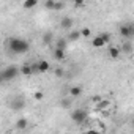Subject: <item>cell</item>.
<instances>
[{"instance_id": "5", "label": "cell", "mask_w": 134, "mask_h": 134, "mask_svg": "<svg viewBox=\"0 0 134 134\" xmlns=\"http://www.w3.org/2000/svg\"><path fill=\"white\" fill-rule=\"evenodd\" d=\"M73 25H74V19L70 18V16H63V18L60 19V27H62L63 30H70Z\"/></svg>"}, {"instance_id": "7", "label": "cell", "mask_w": 134, "mask_h": 134, "mask_svg": "<svg viewBox=\"0 0 134 134\" xmlns=\"http://www.w3.org/2000/svg\"><path fill=\"white\" fill-rule=\"evenodd\" d=\"M92 46H93L95 49H101V47L106 46V41L101 38V35H96L95 38H92Z\"/></svg>"}, {"instance_id": "12", "label": "cell", "mask_w": 134, "mask_h": 134, "mask_svg": "<svg viewBox=\"0 0 134 134\" xmlns=\"http://www.w3.org/2000/svg\"><path fill=\"white\" fill-rule=\"evenodd\" d=\"M109 106H110V101H107V99H101V101L96 104V109H98V110L106 112V110L109 109Z\"/></svg>"}, {"instance_id": "9", "label": "cell", "mask_w": 134, "mask_h": 134, "mask_svg": "<svg viewBox=\"0 0 134 134\" xmlns=\"http://www.w3.org/2000/svg\"><path fill=\"white\" fill-rule=\"evenodd\" d=\"M54 58L57 60V62H63L65 58H66V54H65V49H54Z\"/></svg>"}, {"instance_id": "8", "label": "cell", "mask_w": 134, "mask_h": 134, "mask_svg": "<svg viewBox=\"0 0 134 134\" xmlns=\"http://www.w3.org/2000/svg\"><path fill=\"white\" fill-rule=\"evenodd\" d=\"M29 126V120L25 118V117H21L19 120H16V123H14V128L16 129H19V131H22V129H25Z\"/></svg>"}, {"instance_id": "30", "label": "cell", "mask_w": 134, "mask_h": 134, "mask_svg": "<svg viewBox=\"0 0 134 134\" xmlns=\"http://www.w3.org/2000/svg\"><path fill=\"white\" fill-rule=\"evenodd\" d=\"M77 134H85V132H77Z\"/></svg>"}, {"instance_id": "17", "label": "cell", "mask_w": 134, "mask_h": 134, "mask_svg": "<svg viewBox=\"0 0 134 134\" xmlns=\"http://www.w3.org/2000/svg\"><path fill=\"white\" fill-rule=\"evenodd\" d=\"M55 3H57L55 0H46V2H44V8L54 11V10H55Z\"/></svg>"}, {"instance_id": "2", "label": "cell", "mask_w": 134, "mask_h": 134, "mask_svg": "<svg viewBox=\"0 0 134 134\" xmlns=\"http://www.w3.org/2000/svg\"><path fill=\"white\" fill-rule=\"evenodd\" d=\"M19 73H21V70L18 68V66L10 65V66H7V68L2 71V81H13L14 77L19 76Z\"/></svg>"}, {"instance_id": "24", "label": "cell", "mask_w": 134, "mask_h": 134, "mask_svg": "<svg viewBox=\"0 0 134 134\" xmlns=\"http://www.w3.org/2000/svg\"><path fill=\"white\" fill-rule=\"evenodd\" d=\"M62 106H63V107H70V106H71V101H70L68 98H63V99H62Z\"/></svg>"}, {"instance_id": "13", "label": "cell", "mask_w": 134, "mask_h": 134, "mask_svg": "<svg viewBox=\"0 0 134 134\" xmlns=\"http://www.w3.org/2000/svg\"><path fill=\"white\" fill-rule=\"evenodd\" d=\"M82 38V35H81V30H71L70 32V36H68V40H71V41H77V40H81Z\"/></svg>"}, {"instance_id": "22", "label": "cell", "mask_w": 134, "mask_h": 134, "mask_svg": "<svg viewBox=\"0 0 134 134\" xmlns=\"http://www.w3.org/2000/svg\"><path fill=\"white\" fill-rule=\"evenodd\" d=\"M33 96H35V99H36V101H41V99L44 98V93H43V92H35V95H33Z\"/></svg>"}, {"instance_id": "10", "label": "cell", "mask_w": 134, "mask_h": 134, "mask_svg": "<svg viewBox=\"0 0 134 134\" xmlns=\"http://www.w3.org/2000/svg\"><path fill=\"white\" fill-rule=\"evenodd\" d=\"M21 74H22V76H27V77L32 76V74H33V66H30L29 63H24L22 68H21Z\"/></svg>"}, {"instance_id": "11", "label": "cell", "mask_w": 134, "mask_h": 134, "mask_svg": "<svg viewBox=\"0 0 134 134\" xmlns=\"http://www.w3.org/2000/svg\"><path fill=\"white\" fill-rule=\"evenodd\" d=\"M70 95H71L73 98L81 96V95H82V87H81V85H74V87H71V88H70Z\"/></svg>"}, {"instance_id": "19", "label": "cell", "mask_w": 134, "mask_h": 134, "mask_svg": "<svg viewBox=\"0 0 134 134\" xmlns=\"http://www.w3.org/2000/svg\"><path fill=\"white\" fill-rule=\"evenodd\" d=\"M81 35H82V38H88V36H92V30L88 27H84V29H81Z\"/></svg>"}, {"instance_id": "28", "label": "cell", "mask_w": 134, "mask_h": 134, "mask_svg": "<svg viewBox=\"0 0 134 134\" xmlns=\"http://www.w3.org/2000/svg\"><path fill=\"white\" fill-rule=\"evenodd\" d=\"M85 134H99V131H96V129H88V131H85Z\"/></svg>"}, {"instance_id": "6", "label": "cell", "mask_w": 134, "mask_h": 134, "mask_svg": "<svg viewBox=\"0 0 134 134\" xmlns=\"http://www.w3.org/2000/svg\"><path fill=\"white\" fill-rule=\"evenodd\" d=\"M36 66H38V73H47L51 70V63L47 60H40L36 63Z\"/></svg>"}, {"instance_id": "27", "label": "cell", "mask_w": 134, "mask_h": 134, "mask_svg": "<svg viewBox=\"0 0 134 134\" xmlns=\"http://www.w3.org/2000/svg\"><path fill=\"white\" fill-rule=\"evenodd\" d=\"M85 3L82 2V0H77V2H74V8H82Z\"/></svg>"}, {"instance_id": "29", "label": "cell", "mask_w": 134, "mask_h": 134, "mask_svg": "<svg viewBox=\"0 0 134 134\" xmlns=\"http://www.w3.org/2000/svg\"><path fill=\"white\" fill-rule=\"evenodd\" d=\"M131 126H132V129H134V117H132V120H131Z\"/></svg>"}, {"instance_id": "15", "label": "cell", "mask_w": 134, "mask_h": 134, "mask_svg": "<svg viewBox=\"0 0 134 134\" xmlns=\"http://www.w3.org/2000/svg\"><path fill=\"white\" fill-rule=\"evenodd\" d=\"M38 5V0H25V2L22 3V7L25 8V10H32V8H35Z\"/></svg>"}, {"instance_id": "18", "label": "cell", "mask_w": 134, "mask_h": 134, "mask_svg": "<svg viewBox=\"0 0 134 134\" xmlns=\"http://www.w3.org/2000/svg\"><path fill=\"white\" fill-rule=\"evenodd\" d=\"M55 47H57V49H65V47H66V40H65V38L55 40Z\"/></svg>"}, {"instance_id": "3", "label": "cell", "mask_w": 134, "mask_h": 134, "mask_svg": "<svg viewBox=\"0 0 134 134\" xmlns=\"http://www.w3.org/2000/svg\"><path fill=\"white\" fill-rule=\"evenodd\" d=\"M87 117H88V112H87L85 109H76V110L71 112V120H73L76 125H82V123L87 120Z\"/></svg>"}, {"instance_id": "23", "label": "cell", "mask_w": 134, "mask_h": 134, "mask_svg": "<svg viewBox=\"0 0 134 134\" xmlns=\"http://www.w3.org/2000/svg\"><path fill=\"white\" fill-rule=\"evenodd\" d=\"M24 107V103L22 101H18V103H13V109H16V110H19V109H22Z\"/></svg>"}, {"instance_id": "1", "label": "cell", "mask_w": 134, "mask_h": 134, "mask_svg": "<svg viewBox=\"0 0 134 134\" xmlns=\"http://www.w3.org/2000/svg\"><path fill=\"white\" fill-rule=\"evenodd\" d=\"M8 44H10V49L14 54H25L30 49V44L25 40H21V38H11Z\"/></svg>"}, {"instance_id": "16", "label": "cell", "mask_w": 134, "mask_h": 134, "mask_svg": "<svg viewBox=\"0 0 134 134\" xmlns=\"http://www.w3.org/2000/svg\"><path fill=\"white\" fill-rule=\"evenodd\" d=\"M54 41V33L52 32H46L44 35H43V43L44 44H51Z\"/></svg>"}, {"instance_id": "20", "label": "cell", "mask_w": 134, "mask_h": 134, "mask_svg": "<svg viewBox=\"0 0 134 134\" xmlns=\"http://www.w3.org/2000/svg\"><path fill=\"white\" fill-rule=\"evenodd\" d=\"M99 35H101V38L106 41V44H107V43L110 41V38H112V35H110L109 32H103V33H99Z\"/></svg>"}, {"instance_id": "21", "label": "cell", "mask_w": 134, "mask_h": 134, "mask_svg": "<svg viewBox=\"0 0 134 134\" xmlns=\"http://www.w3.org/2000/svg\"><path fill=\"white\" fill-rule=\"evenodd\" d=\"M65 8V2H57L55 3V10L54 11H60V10H63Z\"/></svg>"}, {"instance_id": "25", "label": "cell", "mask_w": 134, "mask_h": 134, "mask_svg": "<svg viewBox=\"0 0 134 134\" xmlns=\"http://www.w3.org/2000/svg\"><path fill=\"white\" fill-rule=\"evenodd\" d=\"M121 51H123V52H131V44H129V43H125V44L121 46Z\"/></svg>"}, {"instance_id": "26", "label": "cell", "mask_w": 134, "mask_h": 134, "mask_svg": "<svg viewBox=\"0 0 134 134\" xmlns=\"http://www.w3.org/2000/svg\"><path fill=\"white\" fill-rule=\"evenodd\" d=\"M54 74H55V77H63V70H62V68H57V70L54 71Z\"/></svg>"}, {"instance_id": "4", "label": "cell", "mask_w": 134, "mask_h": 134, "mask_svg": "<svg viewBox=\"0 0 134 134\" xmlns=\"http://www.w3.org/2000/svg\"><path fill=\"white\" fill-rule=\"evenodd\" d=\"M118 33L121 35V38H131V36H134V25L132 24H121L118 27Z\"/></svg>"}, {"instance_id": "14", "label": "cell", "mask_w": 134, "mask_h": 134, "mask_svg": "<svg viewBox=\"0 0 134 134\" xmlns=\"http://www.w3.org/2000/svg\"><path fill=\"white\" fill-rule=\"evenodd\" d=\"M120 52H121V49H118V47H110V49H109V57L114 58V60H117V58L120 57Z\"/></svg>"}]
</instances>
